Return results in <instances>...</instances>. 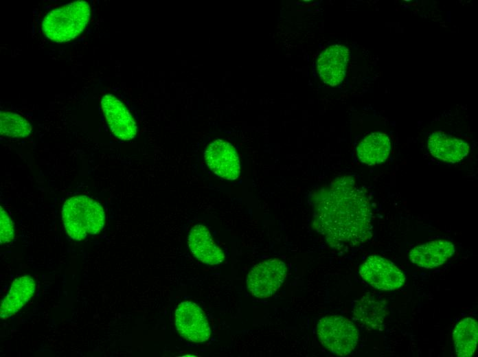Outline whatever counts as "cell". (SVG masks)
Instances as JSON below:
<instances>
[{"instance_id": "6da1fadb", "label": "cell", "mask_w": 478, "mask_h": 357, "mask_svg": "<svg viewBox=\"0 0 478 357\" xmlns=\"http://www.w3.org/2000/svg\"><path fill=\"white\" fill-rule=\"evenodd\" d=\"M312 201L315 228L332 247H354L372 238L369 200L352 177L337 178Z\"/></svg>"}, {"instance_id": "7a4b0ae2", "label": "cell", "mask_w": 478, "mask_h": 357, "mask_svg": "<svg viewBox=\"0 0 478 357\" xmlns=\"http://www.w3.org/2000/svg\"><path fill=\"white\" fill-rule=\"evenodd\" d=\"M62 219L69 236L82 240L88 235L101 231L105 224V213L101 204L93 198L75 196L65 202Z\"/></svg>"}, {"instance_id": "3957f363", "label": "cell", "mask_w": 478, "mask_h": 357, "mask_svg": "<svg viewBox=\"0 0 478 357\" xmlns=\"http://www.w3.org/2000/svg\"><path fill=\"white\" fill-rule=\"evenodd\" d=\"M90 6L85 1H76L52 10L43 19L42 30L50 40L70 41L80 35L90 19Z\"/></svg>"}, {"instance_id": "277c9868", "label": "cell", "mask_w": 478, "mask_h": 357, "mask_svg": "<svg viewBox=\"0 0 478 357\" xmlns=\"http://www.w3.org/2000/svg\"><path fill=\"white\" fill-rule=\"evenodd\" d=\"M317 335L321 345L332 354L346 356L356 347L359 337L356 325L339 315L321 318L317 325Z\"/></svg>"}, {"instance_id": "5b68a950", "label": "cell", "mask_w": 478, "mask_h": 357, "mask_svg": "<svg viewBox=\"0 0 478 357\" xmlns=\"http://www.w3.org/2000/svg\"><path fill=\"white\" fill-rule=\"evenodd\" d=\"M286 266L278 258H271L255 265L248 274L247 285L251 294L257 298L274 295L283 284Z\"/></svg>"}, {"instance_id": "8992f818", "label": "cell", "mask_w": 478, "mask_h": 357, "mask_svg": "<svg viewBox=\"0 0 478 357\" xmlns=\"http://www.w3.org/2000/svg\"><path fill=\"white\" fill-rule=\"evenodd\" d=\"M359 274L372 287L382 290L400 288L405 276L394 264L378 255L369 256L361 266Z\"/></svg>"}, {"instance_id": "52a82bcc", "label": "cell", "mask_w": 478, "mask_h": 357, "mask_svg": "<svg viewBox=\"0 0 478 357\" xmlns=\"http://www.w3.org/2000/svg\"><path fill=\"white\" fill-rule=\"evenodd\" d=\"M175 325L179 334L189 341L203 343L210 337V327L204 312L192 301H183L178 306Z\"/></svg>"}, {"instance_id": "ba28073f", "label": "cell", "mask_w": 478, "mask_h": 357, "mask_svg": "<svg viewBox=\"0 0 478 357\" xmlns=\"http://www.w3.org/2000/svg\"><path fill=\"white\" fill-rule=\"evenodd\" d=\"M207 167L218 176L234 181L240 174V164L235 148L229 142L216 139L204 152Z\"/></svg>"}, {"instance_id": "9c48e42d", "label": "cell", "mask_w": 478, "mask_h": 357, "mask_svg": "<svg viewBox=\"0 0 478 357\" xmlns=\"http://www.w3.org/2000/svg\"><path fill=\"white\" fill-rule=\"evenodd\" d=\"M101 106L109 128L116 137L129 141L135 137L136 122L120 100L112 94H106L101 100Z\"/></svg>"}, {"instance_id": "30bf717a", "label": "cell", "mask_w": 478, "mask_h": 357, "mask_svg": "<svg viewBox=\"0 0 478 357\" xmlns=\"http://www.w3.org/2000/svg\"><path fill=\"white\" fill-rule=\"evenodd\" d=\"M349 50L343 45H332L321 52L317 60V72L321 79L330 86L343 80L349 60Z\"/></svg>"}, {"instance_id": "8fae6325", "label": "cell", "mask_w": 478, "mask_h": 357, "mask_svg": "<svg viewBox=\"0 0 478 357\" xmlns=\"http://www.w3.org/2000/svg\"><path fill=\"white\" fill-rule=\"evenodd\" d=\"M188 246L192 254L205 264L217 265L225 260L224 253L202 224H196L190 230Z\"/></svg>"}, {"instance_id": "7c38bea8", "label": "cell", "mask_w": 478, "mask_h": 357, "mask_svg": "<svg viewBox=\"0 0 478 357\" xmlns=\"http://www.w3.org/2000/svg\"><path fill=\"white\" fill-rule=\"evenodd\" d=\"M455 251L453 243L448 240H435L414 247L409 259L416 265L433 268L443 264Z\"/></svg>"}, {"instance_id": "4fadbf2b", "label": "cell", "mask_w": 478, "mask_h": 357, "mask_svg": "<svg viewBox=\"0 0 478 357\" xmlns=\"http://www.w3.org/2000/svg\"><path fill=\"white\" fill-rule=\"evenodd\" d=\"M427 143L433 156L451 163L461 161L469 151L468 145L464 141L441 133H433L429 137Z\"/></svg>"}, {"instance_id": "5bb4252c", "label": "cell", "mask_w": 478, "mask_h": 357, "mask_svg": "<svg viewBox=\"0 0 478 357\" xmlns=\"http://www.w3.org/2000/svg\"><path fill=\"white\" fill-rule=\"evenodd\" d=\"M34 280L29 276L16 278L1 303L0 316L6 319L15 314L32 297Z\"/></svg>"}, {"instance_id": "9a60e30c", "label": "cell", "mask_w": 478, "mask_h": 357, "mask_svg": "<svg viewBox=\"0 0 478 357\" xmlns=\"http://www.w3.org/2000/svg\"><path fill=\"white\" fill-rule=\"evenodd\" d=\"M387 313L385 301L370 293L363 295L353 310L355 319L371 329L381 327Z\"/></svg>"}, {"instance_id": "2e32d148", "label": "cell", "mask_w": 478, "mask_h": 357, "mask_svg": "<svg viewBox=\"0 0 478 357\" xmlns=\"http://www.w3.org/2000/svg\"><path fill=\"white\" fill-rule=\"evenodd\" d=\"M390 149L389 137L385 134L374 133L365 137L358 144L356 150L362 163L374 165L387 159Z\"/></svg>"}, {"instance_id": "e0dca14e", "label": "cell", "mask_w": 478, "mask_h": 357, "mask_svg": "<svg viewBox=\"0 0 478 357\" xmlns=\"http://www.w3.org/2000/svg\"><path fill=\"white\" fill-rule=\"evenodd\" d=\"M455 352L457 356L469 357L475 352L478 340L477 321L467 317L459 322L453 333Z\"/></svg>"}, {"instance_id": "ac0fdd59", "label": "cell", "mask_w": 478, "mask_h": 357, "mask_svg": "<svg viewBox=\"0 0 478 357\" xmlns=\"http://www.w3.org/2000/svg\"><path fill=\"white\" fill-rule=\"evenodd\" d=\"M0 116L1 135L10 137H25L32 133L31 124L19 114L1 111Z\"/></svg>"}, {"instance_id": "d6986e66", "label": "cell", "mask_w": 478, "mask_h": 357, "mask_svg": "<svg viewBox=\"0 0 478 357\" xmlns=\"http://www.w3.org/2000/svg\"><path fill=\"white\" fill-rule=\"evenodd\" d=\"M0 242L6 244L13 240L14 230L13 224L6 211L0 207Z\"/></svg>"}]
</instances>
